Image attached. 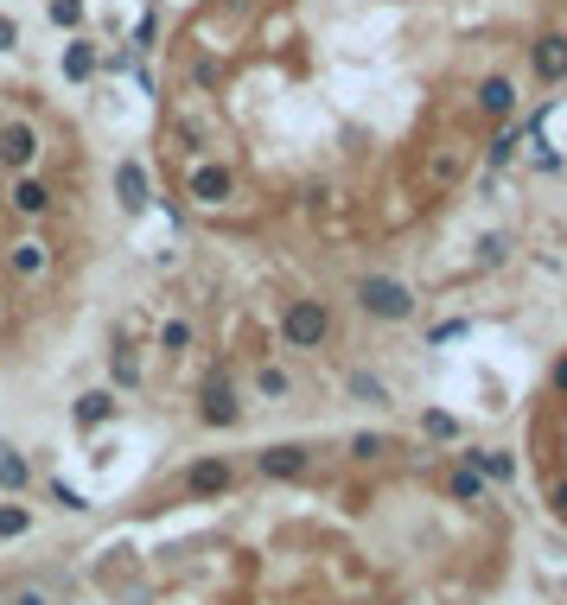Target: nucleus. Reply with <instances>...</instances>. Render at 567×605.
I'll return each instance as SVG.
<instances>
[{
	"instance_id": "4468645a",
	"label": "nucleus",
	"mask_w": 567,
	"mask_h": 605,
	"mask_svg": "<svg viewBox=\"0 0 567 605\" xmlns=\"http://www.w3.org/2000/svg\"><path fill=\"white\" fill-rule=\"evenodd\" d=\"M115 192H122V211L141 217L147 204H153V192H147V166H141V160H122V166H115Z\"/></svg>"
},
{
	"instance_id": "39448f33",
	"label": "nucleus",
	"mask_w": 567,
	"mask_h": 605,
	"mask_svg": "<svg viewBox=\"0 0 567 605\" xmlns=\"http://www.w3.org/2000/svg\"><path fill=\"white\" fill-rule=\"evenodd\" d=\"M255 472H262L268 484H294L313 472V446H300V440H281V446H262L255 453Z\"/></svg>"
},
{
	"instance_id": "423d86ee",
	"label": "nucleus",
	"mask_w": 567,
	"mask_h": 605,
	"mask_svg": "<svg viewBox=\"0 0 567 605\" xmlns=\"http://www.w3.org/2000/svg\"><path fill=\"white\" fill-rule=\"evenodd\" d=\"M185 192H192V204H230L236 198V172L223 166V160H192Z\"/></svg>"
},
{
	"instance_id": "7ed1b4c3",
	"label": "nucleus",
	"mask_w": 567,
	"mask_h": 605,
	"mask_svg": "<svg viewBox=\"0 0 567 605\" xmlns=\"http://www.w3.org/2000/svg\"><path fill=\"white\" fill-rule=\"evenodd\" d=\"M198 421L204 427H243V395H236L230 376H204V389H198Z\"/></svg>"
},
{
	"instance_id": "7c9ffc66",
	"label": "nucleus",
	"mask_w": 567,
	"mask_h": 605,
	"mask_svg": "<svg viewBox=\"0 0 567 605\" xmlns=\"http://www.w3.org/2000/svg\"><path fill=\"white\" fill-rule=\"evenodd\" d=\"M510 153H517V128H504V134L491 141V160H510Z\"/></svg>"
},
{
	"instance_id": "cd10ccee",
	"label": "nucleus",
	"mask_w": 567,
	"mask_h": 605,
	"mask_svg": "<svg viewBox=\"0 0 567 605\" xmlns=\"http://www.w3.org/2000/svg\"><path fill=\"white\" fill-rule=\"evenodd\" d=\"M51 20L58 26H83V0H51Z\"/></svg>"
},
{
	"instance_id": "a211bd4d",
	"label": "nucleus",
	"mask_w": 567,
	"mask_h": 605,
	"mask_svg": "<svg viewBox=\"0 0 567 605\" xmlns=\"http://www.w3.org/2000/svg\"><path fill=\"white\" fill-rule=\"evenodd\" d=\"M0 605H64V593H58V580H13Z\"/></svg>"
},
{
	"instance_id": "c756f323",
	"label": "nucleus",
	"mask_w": 567,
	"mask_h": 605,
	"mask_svg": "<svg viewBox=\"0 0 567 605\" xmlns=\"http://www.w3.org/2000/svg\"><path fill=\"white\" fill-rule=\"evenodd\" d=\"M548 389H555V395H561V402H567V351L555 357V370H548Z\"/></svg>"
},
{
	"instance_id": "c85d7f7f",
	"label": "nucleus",
	"mask_w": 567,
	"mask_h": 605,
	"mask_svg": "<svg viewBox=\"0 0 567 605\" xmlns=\"http://www.w3.org/2000/svg\"><path fill=\"white\" fill-rule=\"evenodd\" d=\"M504 249H510L504 236H485V242H478V262H485V268H497V262H504Z\"/></svg>"
},
{
	"instance_id": "2f4dec72",
	"label": "nucleus",
	"mask_w": 567,
	"mask_h": 605,
	"mask_svg": "<svg viewBox=\"0 0 567 605\" xmlns=\"http://www.w3.org/2000/svg\"><path fill=\"white\" fill-rule=\"evenodd\" d=\"M13 45H20V26H13L7 13H0V51H13Z\"/></svg>"
},
{
	"instance_id": "2eb2a0df",
	"label": "nucleus",
	"mask_w": 567,
	"mask_h": 605,
	"mask_svg": "<svg viewBox=\"0 0 567 605\" xmlns=\"http://www.w3.org/2000/svg\"><path fill=\"white\" fill-rule=\"evenodd\" d=\"M459 459H466L485 484H510V478H517V459H510V453H497V446H466Z\"/></svg>"
},
{
	"instance_id": "dca6fc26",
	"label": "nucleus",
	"mask_w": 567,
	"mask_h": 605,
	"mask_svg": "<svg viewBox=\"0 0 567 605\" xmlns=\"http://www.w3.org/2000/svg\"><path fill=\"white\" fill-rule=\"evenodd\" d=\"M20 491H32V459L0 440V497H20Z\"/></svg>"
},
{
	"instance_id": "a878e982",
	"label": "nucleus",
	"mask_w": 567,
	"mask_h": 605,
	"mask_svg": "<svg viewBox=\"0 0 567 605\" xmlns=\"http://www.w3.org/2000/svg\"><path fill=\"white\" fill-rule=\"evenodd\" d=\"M45 497H51L58 510H90V497H83L77 484H64V478H51V484H45Z\"/></svg>"
},
{
	"instance_id": "f257e3e1",
	"label": "nucleus",
	"mask_w": 567,
	"mask_h": 605,
	"mask_svg": "<svg viewBox=\"0 0 567 605\" xmlns=\"http://www.w3.org/2000/svg\"><path fill=\"white\" fill-rule=\"evenodd\" d=\"M351 300H357V313L376 319V325H402V319H415V287L395 281V274H357Z\"/></svg>"
},
{
	"instance_id": "393cba45",
	"label": "nucleus",
	"mask_w": 567,
	"mask_h": 605,
	"mask_svg": "<svg viewBox=\"0 0 567 605\" xmlns=\"http://www.w3.org/2000/svg\"><path fill=\"white\" fill-rule=\"evenodd\" d=\"M64 77H71V83L96 77V51H90V45H71V51H64Z\"/></svg>"
},
{
	"instance_id": "f03ea898",
	"label": "nucleus",
	"mask_w": 567,
	"mask_h": 605,
	"mask_svg": "<svg viewBox=\"0 0 567 605\" xmlns=\"http://www.w3.org/2000/svg\"><path fill=\"white\" fill-rule=\"evenodd\" d=\"M332 332H338V319L325 300H287L281 306V344L287 351H325Z\"/></svg>"
},
{
	"instance_id": "bb28decb",
	"label": "nucleus",
	"mask_w": 567,
	"mask_h": 605,
	"mask_svg": "<svg viewBox=\"0 0 567 605\" xmlns=\"http://www.w3.org/2000/svg\"><path fill=\"white\" fill-rule=\"evenodd\" d=\"M421 434H434V440H459V421H453L446 408H427V414H421Z\"/></svg>"
},
{
	"instance_id": "20e7f679",
	"label": "nucleus",
	"mask_w": 567,
	"mask_h": 605,
	"mask_svg": "<svg viewBox=\"0 0 567 605\" xmlns=\"http://www.w3.org/2000/svg\"><path fill=\"white\" fill-rule=\"evenodd\" d=\"M39 128H32V121H0V166H7V179H20V172H32L39 166Z\"/></svg>"
},
{
	"instance_id": "9d476101",
	"label": "nucleus",
	"mask_w": 567,
	"mask_h": 605,
	"mask_svg": "<svg viewBox=\"0 0 567 605\" xmlns=\"http://www.w3.org/2000/svg\"><path fill=\"white\" fill-rule=\"evenodd\" d=\"M421 179L434 185V192H453V185L466 179V147H453V141L434 147V153H427V166H421Z\"/></svg>"
},
{
	"instance_id": "f8f14e48",
	"label": "nucleus",
	"mask_w": 567,
	"mask_h": 605,
	"mask_svg": "<svg viewBox=\"0 0 567 605\" xmlns=\"http://www.w3.org/2000/svg\"><path fill=\"white\" fill-rule=\"evenodd\" d=\"M141 383H147V363H141V351L115 344V351H109V389H115V395H134Z\"/></svg>"
},
{
	"instance_id": "aec40b11",
	"label": "nucleus",
	"mask_w": 567,
	"mask_h": 605,
	"mask_svg": "<svg viewBox=\"0 0 567 605\" xmlns=\"http://www.w3.org/2000/svg\"><path fill=\"white\" fill-rule=\"evenodd\" d=\"M115 414V389H90V395H77V427H102Z\"/></svg>"
},
{
	"instance_id": "0eeeda50",
	"label": "nucleus",
	"mask_w": 567,
	"mask_h": 605,
	"mask_svg": "<svg viewBox=\"0 0 567 605\" xmlns=\"http://www.w3.org/2000/svg\"><path fill=\"white\" fill-rule=\"evenodd\" d=\"M51 262H58V255H51L45 236H13L7 242V274H13V281H45Z\"/></svg>"
},
{
	"instance_id": "f3484780",
	"label": "nucleus",
	"mask_w": 567,
	"mask_h": 605,
	"mask_svg": "<svg viewBox=\"0 0 567 605\" xmlns=\"http://www.w3.org/2000/svg\"><path fill=\"white\" fill-rule=\"evenodd\" d=\"M446 497H459V504H485V497H491V484L478 478V472H472L466 459H459L453 472H446Z\"/></svg>"
},
{
	"instance_id": "6ab92c4d",
	"label": "nucleus",
	"mask_w": 567,
	"mask_h": 605,
	"mask_svg": "<svg viewBox=\"0 0 567 605\" xmlns=\"http://www.w3.org/2000/svg\"><path fill=\"white\" fill-rule=\"evenodd\" d=\"M478 109H485V115H510V109H517V83H510V77H485V83H478Z\"/></svg>"
},
{
	"instance_id": "4be33fe9",
	"label": "nucleus",
	"mask_w": 567,
	"mask_h": 605,
	"mask_svg": "<svg viewBox=\"0 0 567 605\" xmlns=\"http://www.w3.org/2000/svg\"><path fill=\"white\" fill-rule=\"evenodd\" d=\"M345 389L357 395V402H370V408H389V383H383V376H370V370H351Z\"/></svg>"
},
{
	"instance_id": "5701e85b",
	"label": "nucleus",
	"mask_w": 567,
	"mask_h": 605,
	"mask_svg": "<svg viewBox=\"0 0 567 605\" xmlns=\"http://www.w3.org/2000/svg\"><path fill=\"white\" fill-rule=\"evenodd\" d=\"M26 529H32V510L20 504V497H0V542H20Z\"/></svg>"
},
{
	"instance_id": "6e6552de",
	"label": "nucleus",
	"mask_w": 567,
	"mask_h": 605,
	"mask_svg": "<svg viewBox=\"0 0 567 605\" xmlns=\"http://www.w3.org/2000/svg\"><path fill=\"white\" fill-rule=\"evenodd\" d=\"M51 204H58V192H51L39 172H20V179L7 185V211H13V217H26V223L51 217Z\"/></svg>"
},
{
	"instance_id": "9b49d317",
	"label": "nucleus",
	"mask_w": 567,
	"mask_h": 605,
	"mask_svg": "<svg viewBox=\"0 0 567 605\" xmlns=\"http://www.w3.org/2000/svg\"><path fill=\"white\" fill-rule=\"evenodd\" d=\"M529 64H536L542 83H567V32H542V39L529 45Z\"/></svg>"
},
{
	"instance_id": "b1692460",
	"label": "nucleus",
	"mask_w": 567,
	"mask_h": 605,
	"mask_svg": "<svg viewBox=\"0 0 567 605\" xmlns=\"http://www.w3.org/2000/svg\"><path fill=\"white\" fill-rule=\"evenodd\" d=\"M345 453H351V459H389V453H395V440H389V434H351Z\"/></svg>"
},
{
	"instance_id": "1a4fd4ad",
	"label": "nucleus",
	"mask_w": 567,
	"mask_h": 605,
	"mask_svg": "<svg viewBox=\"0 0 567 605\" xmlns=\"http://www.w3.org/2000/svg\"><path fill=\"white\" fill-rule=\"evenodd\" d=\"M236 491V465L230 459H198V465H185V497H230Z\"/></svg>"
},
{
	"instance_id": "412c9836",
	"label": "nucleus",
	"mask_w": 567,
	"mask_h": 605,
	"mask_svg": "<svg viewBox=\"0 0 567 605\" xmlns=\"http://www.w3.org/2000/svg\"><path fill=\"white\" fill-rule=\"evenodd\" d=\"M192 319H160V332H153V344H160L166 357H179V351H192Z\"/></svg>"
},
{
	"instance_id": "ddd939ff",
	"label": "nucleus",
	"mask_w": 567,
	"mask_h": 605,
	"mask_svg": "<svg viewBox=\"0 0 567 605\" xmlns=\"http://www.w3.org/2000/svg\"><path fill=\"white\" fill-rule=\"evenodd\" d=\"M249 395L255 402H294V376H287L281 363H255L249 370Z\"/></svg>"
}]
</instances>
